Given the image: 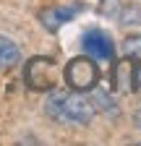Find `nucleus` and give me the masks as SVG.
Here are the masks:
<instances>
[{
  "mask_svg": "<svg viewBox=\"0 0 141 146\" xmlns=\"http://www.w3.org/2000/svg\"><path fill=\"white\" fill-rule=\"evenodd\" d=\"M45 112L58 120V123H68V125H86L94 120V102L86 99L84 91H73V89H50L47 99H45Z\"/></svg>",
  "mask_w": 141,
  "mask_h": 146,
  "instance_id": "obj_1",
  "label": "nucleus"
},
{
  "mask_svg": "<svg viewBox=\"0 0 141 146\" xmlns=\"http://www.w3.org/2000/svg\"><path fill=\"white\" fill-rule=\"evenodd\" d=\"M63 78L68 84V89L73 91H92L99 81V68L94 65L92 58H86V55H81V58H73L68 60L65 70H63Z\"/></svg>",
  "mask_w": 141,
  "mask_h": 146,
  "instance_id": "obj_2",
  "label": "nucleus"
},
{
  "mask_svg": "<svg viewBox=\"0 0 141 146\" xmlns=\"http://www.w3.org/2000/svg\"><path fill=\"white\" fill-rule=\"evenodd\" d=\"M58 78V65L50 58H29L24 65V84L31 91H50Z\"/></svg>",
  "mask_w": 141,
  "mask_h": 146,
  "instance_id": "obj_3",
  "label": "nucleus"
},
{
  "mask_svg": "<svg viewBox=\"0 0 141 146\" xmlns=\"http://www.w3.org/2000/svg\"><path fill=\"white\" fill-rule=\"evenodd\" d=\"M84 50L89 58L94 60H107L112 63L115 60V44H112V36L107 31H102V29H89L84 34Z\"/></svg>",
  "mask_w": 141,
  "mask_h": 146,
  "instance_id": "obj_4",
  "label": "nucleus"
},
{
  "mask_svg": "<svg viewBox=\"0 0 141 146\" xmlns=\"http://www.w3.org/2000/svg\"><path fill=\"white\" fill-rule=\"evenodd\" d=\"M102 13L107 18H115L123 26H136L141 24V5L126 3V0H102Z\"/></svg>",
  "mask_w": 141,
  "mask_h": 146,
  "instance_id": "obj_5",
  "label": "nucleus"
},
{
  "mask_svg": "<svg viewBox=\"0 0 141 146\" xmlns=\"http://www.w3.org/2000/svg\"><path fill=\"white\" fill-rule=\"evenodd\" d=\"M84 11L81 3H70V5H50L45 11H39V21L47 31H58L65 21H70V18H76L78 13Z\"/></svg>",
  "mask_w": 141,
  "mask_h": 146,
  "instance_id": "obj_6",
  "label": "nucleus"
},
{
  "mask_svg": "<svg viewBox=\"0 0 141 146\" xmlns=\"http://www.w3.org/2000/svg\"><path fill=\"white\" fill-rule=\"evenodd\" d=\"M21 60V50L19 44H16L13 39H8V36L0 34V68H11Z\"/></svg>",
  "mask_w": 141,
  "mask_h": 146,
  "instance_id": "obj_7",
  "label": "nucleus"
},
{
  "mask_svg": "<svg viewBox=\"0 0 141 146\" xmlns=\"http://www.w3.org/2000/svg\"><path fill=\"white\" fill-rule=\"evenodd\" d=\"M112 89L115 91H133V81H131V63L123 60L115 65V76H112Z\"/></svg>",
  "mask_w": 141,
  "mask_h": 146,
  "instance_id": "obj_8",
  "label": "nucleus"
},
{
  "mask_svg": "<svg viewBox=\"0 0 141 146\" xmlns=\"http://www.w3.org/2000/svg\"><path fill=\"white\" fill-rule=\"evenodd\" d=\"M123 50H126V58H141V34H128Z\"/></svg>",
  "mask_w": 141,
  "mask_h": 146,
  "instance_id": "obj_9",
  "label": "nucleus"
},
{
  "mask_svg": "<svg viewBox=\"0 0 141 146\" xmlns=\"http://www.w3.org/2000/svg\"><path fill=\"white\" fill-rule=\"evenodd\" d=\"M131 81H133V91H141V58H138V63L131 68Z\"/></svg>",
  "mask_w": 141,
  "mask_h": 146,
  "instance_id": "obj_10",
  "label": "nucleus"
},
{
  "mask_svg": "<svg viewBox=\"0 0 141 146\" xmlns=\"http://www.w3.org/2000/svg\"><path fill=\"white\" fill-rule=\"evenodd\" d=\"M136 128H138V131H141V110H138V112H136Z\"/></svg>",
  "mask_w": 141,
  "mask_h": 146,
  "instance_id": "obj_11",
  "label": "nucleus"
}]
</instances>
